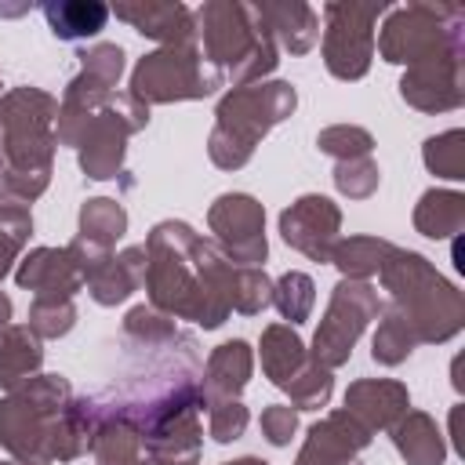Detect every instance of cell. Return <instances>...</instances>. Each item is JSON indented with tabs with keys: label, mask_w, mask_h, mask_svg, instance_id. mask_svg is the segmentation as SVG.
Listing matches in <instances>:
<instances>
[{
	"label": "cell",
	"mask_w": 465,
	"mask_h": 465,
	"mask_svg": "<svg viewBox=\"0 0 465 465\" xmlns=\"http://www.w3.org/2000/svg\"><path fill=\"white\" fill-rule=\"evenodd\" d=\"M207 229L214 232V247L232 265H262L269 258L265 207L251 193H222L207 207Z\"/></svg>",
	"instance_id": "obj_12"
},
{
	"label": "cell",
	"mask_w": 465,
	"mask_h": 465,
	"mask_svg": "<svg viewBox=\"0 0 465 465\" xmlns=\"http://www.w3.org/2000/svg\"><path fill=\"white\" fill-rule=\"evenodd\" d=\"M127 232V211L120 200L113 196H91L80 207V229L76 240L98 247V251H113L116 240Z\"/></svg>",
	"instance_id": "obj_29"
},
{
	"label": "cell",
	"mask_w": 465,
	"mask_h": 465,
	"mask_svg": "<svg viewBox=\"0 0 465 465\" xmlns=\"http://www.w3.org/2000/svg\"><path fill=\"white\" fill-rule=\"evenodd\" d=\"M73 385L65 374H33L15 392L0 396V443L22 465H51L47 440L54 418L69 407Z\"/></svg>",
	"instance_id": "obj_7"
},
{
	"label": "cell",
	"mask_w": 465,
	"mask_h": 465,
	"mask_svg": "<svg viewBox=\"0 0 465 465\" xmlns=\"http://www.w3.org/2000/svg\"><path fill=\"white\" fill-rule=\"evenodd\" d=\"M414 349H418V338L411 334V327H407L392 309H381V323H378V331H374V338H371V356H374V363H381V367H400Z\"/></svg>",
	"instance_id": "obj_35"
},
{
	"label": "cell",
	"mask_w": 465,
	"mask_h": 465,
	"mask_svg": "<svg viewBox=\"0 0 465 465\" xmlns=\"http://www.w3.org/2000/svg\"><path fill=\"white\" fill-rule=\"evenodd\" d=\"M280 236L309 262H331L341 240V207L323 193H302L280 211Z\"/></svg>",
	"instance_id": "obj_13"
},
{
	"label": "cell",
	"mask_w": 465,
	"mask_h": 465,
	"mask_svg": "<svg viewBox=\"0 0 465 465\" xmlns=\"http://www.w3.org/2000/svg\"><path fill=\"white\" fill-rule=\"evenodd\" d=\"M229 305L240 316H258L272 305V280L262 265H236L232 269V287H229Z\"/></svg>",
	"instance_id": "obj_33"
},
{
	"label": "cell",
	"mask_w": 465,
	"mask_h": 465,
	"mask_svg": "<svg viewBox=\"0 0 465 465\" xmlns=\"http://www.w3.org/2000/svg\"><path fill=\"white\" fill-rule=\"evenodd\" d=\"M258 356H262V374L276 389H287L298 378V371L309 363V349H305L302 334L291 323H269L262 331Z\"/></svg>",
	"instance_id": "obj_24"
},
{
	"label": "cell",
	"mask_w": 465,
	"mask_h": 465,
	"mask_svg": "<svg viewBox=\"0 0 465 465\" xmlns=\"http://www.w3.org/2000/svg\"><path fill=\"white\" fill-rule=\"evenodd\" d=\"M0 465H22V461H15V458H11V461H0Z\"/></svg>",
	"instance_id": "obj_47"
},
{
	"label": "cell",
	"mask_w": 465,
	"mask_h": 465,
	"mask_svg": "<svg viewBox=\"0 0 465 465\" xmlns=\"http://www.w3.org/2000/svg\"><path fill=\"white\" fill-rule=\"evenodd\" d=\"M371 440L374 432L356 421L345 407H338L309 425L294 465H360V450H367Z\"/></svg>",
	"instance_id": "obj_15"
},
{
	"label": "cell",
	"mask_w": 465,
	"mask_h": 465,
	"mask_svg": "<svg viewBox=\"0 0 465 465\" xmlns=\"http://www.w3.org/2000/svg\"><path fill=\"white\" fill-rule=\"evenodd\" d=\"M193 29H196V47L222 73V80L240 84H258L265 80L276 62L280 47L262 22L258 7L247 0H207L193 11Z\"/></svg>",
	"instance_id": "obj_3"
},
{
	"label": "cell",
	"mask_w": 465,
	"mask_h": 465,
	"mask_svg": "<svg viewBox=\"0 0 465 465\" xmlns=\"http://www.w3.org/2000/svg\"><path fill=\"white\" fill-rule=\"evenodd\" d=\"M258 425H262V436H265L272 447H287L291 436L298 432V411H294L291 403H269V407L262 411Z\"/></svg>",
	"instance_id": "obj_43"
},
{
	"label": "cell",
	"mask_w": 465,
	"mask_h": 465,
	"mask_svg": "<svg viewBox=\"0 0 465 465\" xmlns=\"http://www.w3.org/2000/svg\"><path fill=\"white\" fill-rule=\"evenodd\" d=\"M421 160H425V167L436 178L461 182L465 178V131L461 127H450L443 134H432L421 145Z\"/></svg>",
	"instance_id": "obj_34"
},
{
	"label": "cell",
	"mask_w": 465,
	"mask_h": 465,
	"mask_svg": "<svg viewBox=\"0 0 465 465\" xmlns=\"http://www.w3.org/2000/svg\"><path fill=\"white\" fill-rule=\"evenodd\" d=\"M145 294L149 305L167 312L171 320L200 323L214 331L229 320V287H232V262L203 240L189 222L163 218L145 236Z\"/></svg>",
	"instance_id": "obj_1"
},
{
	"label": "cell",
	"mask_w": 465,
	"mask_h": 465,
	"mask_svg": "<svg viewBox=\"0 0 465 465\" xmlns=\"http://www.w3.org/2000/svg\"><path fill=\"white\" fill-rule=\"evenodd\" d=\"M15 283L33 298H73L84 287V272L69 247H33L18 258Z\"/></svg>",
	"instance_id": "obj_16"
},
{
	"label": "cell",
	"mask_w": 465,
	"mask_h": 465,
	"mask_svg": "<svg viewBox=\"0 0 465 465\" xmlns=\"http://www.w3.org/2000/svg\"><path fill=\"white\" fill-rule=\"evenodd\" d=\"M33 236V214L22 203H0V280L18 265Z\"/></svg>",
	"instance_id": "obj_36"
},
{
	"label": "cell",
	"mask_w": 465,
	"mask_h": 465,
	"mask_svg": "<svg viewBox=\"0 0 465 465\" xmlns=\"http://www.w3.org/2000/svg\"><path fill=\"white\" fill-rule=\"evenodd\" d=\"M40 341L44 338H65L76 327V305L73 298H33L29 302V323Z\"/></svg>",
	"instance_id": "obj_37"
},
{
	"label": "cell",
	"mask_w": 465,
	"mask_h": 465,
	"mask_svg": "<svg viewBox=\"0 0 465 465\" xmlns=\"http://www.w3.org/2000/svg\"><path fill=\"white\" fill-rule=\"evenodd\" d=\"M392 251H396V243L381 240V236H341L334 243L331 265H338V272L345 280H371L374 272H381V265L389 262Z\"/></svg>",
	"instance_id": "obj_30"
},
{
	"label": "cell",
	"mask_w": 465,
	"mask_h": 465,
	"mask_svg": "<svg viewBox=\"0 0 465 465\" xmlns=\"http://www.w3.org/2000/svg\"><path fill=\"white\" fill-rule=\"evenodd\" d=\"M374 51L392 65H421L432 58L465 54V11L458 4H403L392 7L374 36Z\"/></svg>",
	"instance_id": "obj_6"
},
{
	"label": "cell",
	"mask_w": 465,
	"mask_h": 465,
	"mask_svg": "<svg viewBox=\"0 0 465 465\" xmlns=\"http://www.w3.org/2000/svg\"><path fill=\"white\" fill-rule=\"evenodd\" d=\"M178 320H171L167 312L153 309V305H134L124 316V338H131L138 349H163L178 338Z\"/></svg>",
	"instance_id": "obj_32"
},
{
	"label": "cell",
	"mask_w": 465,
	"mask_h": 465,
	"mask_svg": "<svg viewBox=\"0 0 465 465\" xmlns=\"http://www.w3.org/2000/svg\"><path fill=\"white\" fill-rule=\"evenodd\" d=\"M11 312H15V305H11V298L0 291V327H7V323H11Z\"/></svg>",
	"instance_id": "obj_44"
},
{
	"label": "cell",
	"mask_w": 465,
	"mask_h": 465,
	"mask_svg": "<svg viewBox=\"0 0 465 465\" xmlns=\"http://www.w3.org/2000/svg\"><path fill=\"white\" fill-rule=\"evenodd\" d=\"M98 400V425L91 436V454L98 465H131L134 458H142V432L102 396Z\"/></svg>",
	"instance_id": "obj_25"
},
{
	"label": "cell",
	"mask_w": 465,
	"mask_h": 465,
	"mask_svg": "<svg viewBox=\"0 0 465 465\" xmlns=\"http://www.w3.org/2000/svg\"><path fill=\"white\" fill-rule=\"evenodd\" d=\"M44 18H47V29L58 40L73 44V40L98 36L109 22V7L102 0H47Z\"/></svg>",
	"instance_id": "obj_28"
},
{
	"label": "cell",
	"mask_w": 465,
	"mask_h": 465,
	"mask_svg": "<svg viewBox=\"0 0 465 465\" xmlns=\"http://www.w3.org/2000/svg\"><path fill=\"white\" fill-rule=\"evenodd\" d=\"M145 265H149V258H145V247L142 243L124 247L120 254H105L102 262H94L84 272V287H87V294L98 305L113 309V305L127 302L145 283Z\"/></svg>",
	"instance_id": "obj_20"
},
{
	"label": "cell",
	"mask_w": 465,
	"mask_h": 465,
	"mask_svg": "<svg viewBox=\"0 0 465 465\" xmlns=\"http://www.w3.org/2000/svg\"><path fill=\"white\" fill-rule=\"evenodd\" d=\"M109 15L127 22L134 33L156 40L160 47H174V44H193L196 40L193 11L185 4H178V0H124V4L109 7Z\"/></svg>",
	"instance_id": "obj_17"
},
{
	"label": "cell",
	"mask_w": 465,
	"mask_h": 465,
	"mask_svg": "<svg viewBox=\"0 0 465 465\" xmlns=\"http://www.w3.org/2000/svg\"><path fill=\"white\" fill-rule=\"evenodd\" d=\"M44 367V341L25 323L0 327V389L15 392Z\"/></svg>",
	"instance_id": "obj_26"
},
{
	"label": "cell",
	"mask_w": 465,
	"mask_h": 465,
	"mask_svg": "<svg viewBox=\"0 0 465 465\" xmlns=\"http://www.w3.org/2000/svg\"><path fill=\"white\" fill-rule=\"evenodd\" d=\"M131 465H153V461H149V458H134Z\"/></svg>",
	"instance_id": "obj_46"
},
{
	"label": "cell",
	"mask_w": 465,
	"mask_h": 465,
	"mask_svg": "<svg viewBox=\"0 0 465 465\" xmlns=\"http://www.w3.org/2000/svg\"><path fill=\"white\" fill-rule=\"evenodd\" d=\"M203 411H207V436L214 443H232L251 425V411L243 407V400H211Z\"/></svg>",
	"instance_id": "obj_41"
},
{
	"label": "cell",
	"mask_w": 465,
	"mask_h": 465,
	"mask_svg": "<svg viewBox=\"0 0 465 465\" xmlns=\"http://www.w3.org/2000/svg\"><path fill=\"white\" fill-rule=\"evenodd\" d=\"M316 149L323 156H334V163L338 160H356V156H371L374 134L360 124H331L316 134Z\"/></svg>",
	"instance_id": "obj_39"
},
{
	"label": "cell",
	"mask_w": 465,
	"mask_h": 465,
	"mask_svg": "<svg viewBox=\"0 0 465 465\" xmlns=\"http://www.w3.org/2000/svg\"><path fill=\"white\" fill-rule=\"evenodd\" d=\"M334 189L349 200H367L378 193V182H381V171L371 156H356V160H338L334 163Z\"/></svg>",
	"instance_id": "obj_40"
},
{
	"label": "cell",
	"mask_w": 465,
	"mask_h": 465,
	"mask_svg": "<svg viewBox=\"0 0 465 465\" xmlns=\"http://www.w3.org/2000/svg\"><path fill=\"white\" fill-rule=\"evenodd\" d=\"M411 222L429 240H450L465 229V196L458 189H425Z\"/></svg>",
	"instance_id": "obj_27"
},
{
	"label": "cell",
	"mask_w": 465,
	"mask_h": 465,
	"mask_svg": "<svg viewBox=\"0 0 465 465\" xmlns=\"http://www.w3.org/2000/svg\"><path fill=\"white\" fill-rule=\"evenodd\" d=\"M200 411L203 407H182L160 425H153L142 436L145 458L153 465H200V450H203Z\"/></svg>",
	"instance_id": "obj_18"
},
{
	"label": "cell",
	"mask_w": 465,
	"mask_h": 465,
	"mask_svg": "<svg viewBox=\"0 0 465 465\" xmlns=\"http://www.w3.org/2000/svg\"><path fill=\"white\" fill-rule=\"evenodd\" d=\"M222 73L207 65L200 54L196 40L193 44H174V47H156L138 65L131 69V87L127 94L138 98L142 105H171V102H196L207 98L222 87Z\"/></svg>",
	"instance_id": "obj_8"
},
{
	"label": "cell",
	"mask_w": 465,
	"mask_h": 465,
	"mask_svg": "<svg viewBox=\"0 0 465 465\" xmlns=\"http://www.w3.org/2000/svg\"><path fill=\"white\" fill-rule=\"evenodd\" d=\"M283 392L291 396V407H294V411H320V407L331 403L334 374H331L327 367H320L316 360H309V363L298 371V378H294Z\"/></svg>",
	"instance_id": "obj_38"
},
{
	"label": "cell",
	"mask_w": 465,
	"mask_h": 465,
	"mask_svg": "<svg viewBox=\"0 0 465 465\" xmlns=\"http://www.w3.org/2000/svg\"><path fill=\"white\" fill-rule=\"evenodd\" d=\"M389 11V4H349L331 0L323 4V65L334 80H363L374 62V25Z\"/></svg>",
	"instance_id": "obj_10"
},
{
	"label": "cell",
	"mask_w": 465,
	"mask_h": 465,
	"mask_svg": "<svg viewBox=\"0 0 465 465\" xmlns=\"http://www.w3.org/2000/svg\"><path fill=\"white\" fill-rule=\"evenodd\" d=\"M400 98L418 113H450L465 102V54L411 65L400 76Z\"/></svg>",
	"instance_id": "obj_14"
},
{
	"label": "cell",
	"mask_w": 465,
	"mask_h": 465,
	"mask_svg": "<svg viewBox=\"0 0 465 465\" xmlns=\"http://www.w3.org/2000/svg\"><path fill=\"white\" fill-rule=\"evenodd\" d=\"M251 374H254V349L243 338L214 345L207 363H203V371H200L203 403H211V400H240V392L247 389Z\"/></svg>",
	"instance_id": "obj_21"
},
{
	"label": "cell",
	"mask_w": 465,
	"mask_h": 465,
	"mask_svg": "<svg viewBox=\"0 0 465 465\" xmlns=\"http://www.w3.org/2000/svg\"><path fill=\"white\" fill-rule=\"evenodd\" d=\"M345 411L371 432H381L411 411V392L396 378H356L345 389Z\"/></svg>",
	"instance_id": "obj_19"
},
{
	"label": "cell",
	"mask_w": 465,
	"mask_h": 465,
	"mask_svg": "<svg viewBox=\"0 0 465 465\" xmlns=\"http://www.w3.org/2000/svg\"><path fill=\"white\" fill-rule=\"evenodd\" d=\"M392 447L407 465H443L447 461V436L425 411H407L392 429Z\"/></svg>",
	"instance_id": "obj_23"
},
{
	"label": "cell",
	"mask_w": 465,
	"mask_h": 465,
	"mask_svg": "<svg viewBox=\"0 0 465 465\" xmlns=\"http://www.w3.org/2000/svg\"><path fill=\"white\" fill-rule=\"evenodd\" d=\"M298 109V91L287 80L240 84L222 94L214 109V127L207 138V156L222 171H240L251 163L262 138Z\"/></svg>",
	"instance_id": "obj_5"
},
{
	"label": "cell",
	"mask_w": 465,
	"mask_h": 465,
	"mask_svg": "<svg viewBox=\"0 0 465 465\" xmlns=\"http://www.w3.org/2000/svg\"><path fill=\"white\" fill-rule=\"evenodd\" d=\"M378 276L389 291V309L411 327L418 345H443L465 327L461 291L440 276L425 254L396 247Z\"/></svg>",
	"instance_id": "obj_4"
},
{
	"label": "cell",
	"mask_w": 465,
	"mask_h": 465,
	"mask_svg": "<svg viewBox=\"0 0 465 465\" xmlns=\"http://www.w3.org/2000/svg\"><path fill=\"white\" fill-rule=\"evenodd\" d=\"M262 22L269 25L276 47L291 51V54H309L320 40V15L316 7L302 4V0H262L254 4Z\"/></svg>",
	"instance_id": "obj_22"
},
{
	"label": "cell",
	"mask_w": 465,
	"mask_h": 465,
	"mask_svg": "<svg viewBox=\"0 0 465 465\" xmlns=\"http://www.w3.org/2000/svg\"><path fill=\"white\" fill-rule=\"evenodd\" d=\"M76 58H80V69H84V73H91L94 80H102L105 87L116 91V84H120V76H124V58H127L120 44H91V47H84Z\"/></svg>",
	"instance_id": "obj_42"
},
{
	"label": "cell",
	"mask_w": 465,
	"mask_h": 465,
	"mask_svg": "<svg viewBox=\"0 0 465 465\" xmlns=\"http://www.w3.org/2000/svg\"><path fill=\"white\" fill-rule=\"evenodd\" d=\"M145 124H149V105H142L131 94H109V102L87 124V131L76 145L80 171L94 182H109V178L124 174L127 138L138 134Z\"/></svg>",
	"instance_id": "obj_11"
},
{
	"label": "cell",
	"mask_w": 465,
	"mask_h": 465,
	"mask_svg": "<svg viewBox=\"0 0 465 465\" xmlns=\"http://www.w3.org/2000/svg\"><path fill=\"white\" fill-rule=\"evenodd\" d=\"M381 316V298L378 287L371 280H338L331 291V302L323 309V320L312 334V349L309 360H316L320 367L334 371L341 363H349L360 334L367 331L371 320Z\"/></svg>",
	"instance_id": "obj_9"
},
{
	"label": "cell",
	"mask_w": 465,
	"mask_h": 465,
	"mask_svg": "<svg viewBox=\"0 0 465 465\" xmlns=\"http://www.w3.org/2000/svg\"><path fill=\"white\" fill-rule=\"evenodd\" d=\"M272 305H276V312L291 327L305 323L309 312H312V305H316V283H312V276L302 272V269H287L280 280H272Z\"/></svg>",
	"instance_id": "obj_31"
},
{
	"label": "cell",
	"mask_w": 465,
	"mask_h": 465,
	"mask_svg": "<svg viewBox=\"0 0 465 465\" xmlns=\"http://www.w3.org/2000/svg\"><path fill=\"white\" fill-rule=\"evenodd\" d=\"M222 465H269V461L254 458V454H243V458H232V461H222Z\"/></svg>",
	"instance_id": "obj_45"
},
{
	"label": "cell",
	"mask_w": 465,
	"mask_h": 465,
	"mask_svg": "<svg viewBox=\"0 0 465 465\" xmlns=\"http://www.w3.org/2000/svg\"><path fill=\"white\" fill-rule=\"evenodd\" d=\"M58 98L40 87L0 94V203L29 207L51 185Z\"/></svg>",
	"instance_id": "obj_2"
}]
</instances>
